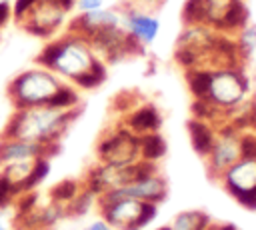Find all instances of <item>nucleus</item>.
Masks as SVG:
<instances>
[{"mask_svg":"<svg viewBox=\"0 0 256 230\" xmlns=\"http://www.w3.org/2000/svg\"><path fill=\"white\" fill-rule=\"evenodd\" d=\"M36 64L82 90L98 88L106 80V62L98 58L84 36L70 30L58 38H50L36 56Z\"/></svg>","mask_w":256,"mask_h":230,"instance_id":"f257e3e1","label":"nucleus"},{"mask_svg":"<svg viewBox=\"0 0 256 230\" xmlns=\"http://www.w3.org/2000/svg\"><path fill=\"white\" fill-rule=\"evenodd\" d=\"M80 110H82L80 106L66 110V108L50 106V104L14 108L0 136L22 138V140L38 142L44 146H58L62 136L68 132L72 122L78 118Z\"/></svg>","mask_w":256,"mask_h":230,"instance_id":"f03ea898","label":"nucleus"},{"mask_svg":"<svg viewBox=\"0 0 256 230\" xmlns=\"http://www.w3.org/2000/svg\"><path fill=\"white\" fill-rule=\"evenodd\" d=\"M252 78L246 72V66H220L206 70V84L200 98L214 112V126L224 124L226 116L238 106L250 100Z\"/></svg>","mask_w":256,"mask_h":230,"instance_id":"7ed1b4c3","label":"nucleus"},{"mask_svg":"<svg viewBox=\"0 0 256 230\" xmlns=\"http://www.w3.org/2000/svg\"><path fill=\"white\" fill-rule=\"evenodd\" d=\"M180 16L182 24H206L232 36L250 22L246 0H186Z\"/></svg>","mask_w":256,"mask_h":230,"instance_id":"20e7f679","label":"nucleus"},{"mask_svg":"<svg viewBox=\"0 0 256 230\" xmlns=\"http://www.w3.org/2000/svg\"><path fill=\"white\" fill-rule=\"evenodd\" d=\"M64 86V80L54 74L52 70L36 64L34 68L22 70L16 74L8 88V100L14 108H28V106H44L56 96V92Z\"/></svg>","mask_w":256,"mask_h":230,"instance_id":"39448f33","label":"nucleus"},{"mask_svg":"<svg viewBox=\"0 0 256 230\" xmlns=\"http://www.w3.org/2000/svg\"><path fill=\"white\" fill-rule=\"evenodd\" d=\"M98 210L114 230H144L158 214V204L120 196L112 190L96 198Z\"/></svg>","mask_w":256,"mask_h":230,"instance_id":"423d86ee","label":"nucleus"},{"mask_svg":"<svg viewBox=\"0 0 256 230\" xmlns=\"http://www.w3.org/2000/svg\"><path fill=\"white\" fill-rule=\"evenodd\" d=\"M72 12H74V0H36L14 22L24 32L36 38L50 40L60 32V28L66 22H70Z\"/></svg>","mask_w":256,"mask_h":230,"instance_id":"0eeeda50","label":"nucleus"},{"mask_svg":"<svg viewBox=\"0 0 256 230\" xmlns=\"http://www.w3.org/2000/svg\"><path fill=\"white\" fill-rule=\"evenodd\" d=\"M96 156H98V162H104V164H116V166L134 164L142 160L140 136L134 134L130 128H126L124 124L114 126L112 130L102 134V138L98 140Z\"/></svg>","mask_w":256,"mask_h":230,"instance_id":"6e6552de","label":"nucleus"},{"mask_svg":"<svg viewBox=\"0 0 256 230\" xmlns=\"http://www.w3.org/2000/svg\"><path fill=\"white\" fill-rule=\"evenodd\" d=\"M156 164L152 162H146V160H138L134 164H124V166H116V164H104V162H98L88 174H86V180H84V188H88L90 192L96 194V198L108 190H114V188H120L124 184H128L130 180H134L136 176L148 172V170H154Z\"/></svg>","mask_w":256,"mask_h":230,"instance_id":"1a4fd4ad","label":"nucleus"},{"mask_svg":"<svg viewBox=\"0 0 256 230\" xmlns=\"http://www.w3.org/2000/svg\"><path fill=\"white\" fill-rule=\"evenodd\" d=\"M242 158V130L232 124L216 126V138L206 154V170L212 178H220L226 168H230L236 160Z\"/></svg>","mask_w":256,"mask_h":230,"instance_id":"9d476101","label":"nucleus"},{"mask_svg":"<svg viewBox=\"0 0 256 230\" xmlns=\"http://www.w3.org/2000/svg\"><path fill=\"white\" fill-rule=\"evenodd\" d=\"M228 194L244 208L256 210V158L242 156L218 178Z\"/></svg>","mask_w":256,"mask_h":230,"instance_id":"9b49d317","label":"nucleus"},{"mask_svg":"<svg viewBox=\"0 0 256 230\" xmlns=\"http://www.w3.org/2000/svg\"><path fill=\"white\" fill-rule=\"evenodd\" d=\"M120 26H122V8L116 6H102L88 12H76V16H72L68 22V30L84 36L86 40Z\"/></svg>","mask_w":256,"mask_h":230,"instance_id":"f8f14e48","label":"nucleus"},{"mask_svg":"<svg viewBox=\"0 0 256 230\" xmlns=\"http://www.w3.org/2000/svg\"><path fill=\"white\" fill-rule=\"evenodd\" d=\"M112 192L120 194V196H130L136 198L140 202H150V204H160L166 196H168V182L158 174V170H148L140 176H136L134 180H130L128 184L114 188Z\"/></svg>","mask_w":256,"mask_h":230,"instance_id":"ddd939ff","label":"nucleus"},{"mask_svg":"<svg viewBox=\"0 0 256 230\" xmlns=\"http://www.w3.org/2000/svg\"><path fill=\"white\" fill-rule=\"evenodd\" d=\"M122 28L140 46H150L160 34V20L154 12L140 10L126 4L122 8Z\"/></svg>","mask_w":256,"mask_h":230,"instance_id":"4468645a","label":"nucleus"},{"mask_svg":"<svg viewBox=\"0 0 256 230\" xmlns=\"http://www.w3.org/2000/svg\"><path fill=\"white\" fill-rule=\"evenodd\" d=\"M58 150V146H44L38 142L22 140V138H8L0 136V168L22 162V160H36L42 156H52Z\"/></svg>","mask_w":256,"mask_h":230,"instance_id":"2eb2a0df","label":"nucleus"},{"mask_svg":"<svg viewBox=\"0 0 256 230\" xmlns=\"http://www.w3.org/2000/svg\"><path fill=\"white\" fill-rule=\"evenodd\" d=\"M124 126L130 128L134 134L144 136L150 132H158L162 126V116L158 112V108L154 104H140L134 106L126 118H124Z\"/></svg>","mask_w":256,"mask_h":230,"instance_id":"dca6fc26","label":"nucleus"},{"mask_svg":"<svg viewBox=\"0 0 256 230\" xmlns=\"http://www.w3.org/2000/svg\"><path fill=\"white\" fill-rule=\"evenodd\" d=\"M188 128V134H190V142H192V148L196 154H200L202 158H206V154L210 152L212 144H214V138H216V126L208 120H202V118H196L192 116L186 124Z\"/></svg>","mask_w":256,"mask_h":230,"instance_id":"f3484780","label":"nucleus"},{"mask_svg":"<svg viewBox=\"0 0 256 230\" xmlns=\"http://www.w3.org/2000/svg\"><path fill=\"white\" fill-rule=\"evenodd\" d=\"M212 218L204 210H184V212H178L166 228L168 230H206Z\"/></svg>","mask_w":256,"mask_h":230,"instance_id":"a211bd4d","label":"nucleus"},{"mask_svg":"<svg viewBox=\"0 0 256 230\" xmlns=\"http://www.w3.org/2000/svg\"><path fill=\"white\" fill-rule=\"evenodd\" d=\"M236 46L242 58V64H256V24L248 22L244 24L236 34Z\"/></svg>","mask_w":256,"mask_h":230,"instance_id":"6ab92c4d","label":"nucleus"},{"mask_svg":"<svg viewBox=\"0 0 256 230\" xmlns=\"http://www.w3.org/2000/svg\"><path fill=\"white\" fill-rule=\"evenodd\" d=\"M166 154V140L160 132H150L140 136V158L156 164Z\"/></svg>","mask_w":256,"mask_h":230,"instance_id":"aec40b11","label":"nucleus"},{"mask_svg":"<svg viewBox=\"0 0 256 230\" xmlns=\"http://www.w3.org/2000/svg\"><path fill=\"white\" fill-rule=\"evenodd\" d=\"M80 190H82V184H80L78 180H70V178H66V180H60L54 188H50V194H48V196H50L52 202L66 206L68 202H72V200L78 196Z\"/></svg>","mask_w":256,"mask_h":230,"instance_id":"412c9836","label":"nucleus"},{"mask_svg":"<svg viewBox=\"0 0 256 230\" xmlns=\"http://www.w3.org/2000/svg\"><path fill=\"white\" fill-rule=\"evenodd\" d=\"M94 202H96V194L82 186V190L78 192V196L64 206L66 208V216H84L92 208Z\"/></svg>","mask_w":256,"mask_h":230,"instance_id":"4be33fe9","label":"nucleus"},{"mask_svg":"<svg viewBox=\"0 0 256 230\" xmlns=\"http://www.w3.org/2000/svg\"><path fill=\"white\" fill-rule=\"evenodd\" d=\"M16 198H18L16 190H14V188H12V184H10V182L0 174V210L4 212L8 206H14Z\"/></svg>","mask_w":256,"mask_h":230,"instance_id":"5701e85b","label":"nucleus"},{"mask_svg":"<svg viewBox=\"0 0 256 230\" xmlns=\"http://www.w3.org/2000/svg\"><path fill=\"white\" fill-rule=\"evenodd\" d=\"M242 156L256 158V130H242Z\"/></svg>","mask_w":256,"mask_h":230,"instance_id":"b1692460","label":"nucleus"},{"mask_svg":"<svg viewBox=\"0 0 256 230\" xmlns=\"http://www.w3.org/2000/svg\"><path fill=\"white\" fill-rule=\"evenodd\" d=\"M102 6H104V0H74L76 12H88V10H96Z\"/></svg>","mask_w":256,"mask_h":230,"instance_id":"393cba45","label":"nucleus"},{"mask_svg":"<svg viewBox=\"0 0 256 230\" xmlns=\"http://www.w3.org/2000/svg\"><path fill=\"white\" fill-rule=\"evenodd\" d=\"M12 20V0H0V28Z\"/></svg>","mask_w":256,"mask_h":230,"instance_id":"a878e982","label":"nucleus"},{"mask_svg":"<svg viewBox=\"0 0 256 230\" xmlns=\"http://www.w3.org/2000/svg\"><path fill=\"white\" fill-rule=\"evenodd\" d=\"M82 230H114V228L110 226V222H108V220H104V218L100 216V218L92 220L88 226H84Z\"/></svg>","mask_w":256,"mask_h":230,"instance_id":"bb28decb","label":"nucleus"},{"mask_svg":"<svg viewBox=\"0 0 256 230\" xmlns=\"http://www.w3.org/2000/svg\"><path fill=\"white\" fill-rule=\"evenodd\" d=\"M0 230H8V224H6V218H4L2 210H0Z\"/></svg>","mask_w":256,"mask_h":230,"instance_id":"cd10ccee","label":"nucleus"},{"mask_svg":"<svg viewBox=\"0 0 256 230\" xmlns=\"http://www.w3.org/2000/svg\"><path fill=\"white\" fill-rule=\"evenodd\" d=\"M206 230H220V224H214V222H210V226H208Z\"/></svg>","mask_w":256,"mask_h":230,"instance_id":"c85d7f7f","label":"nucleus"},{"mask_svg":"<svg viewBox=\"0 0 256 230\" xmlns=\"http://www.w3.org/2000/svg\"><path fill=\"white\" fill-rule=\"evenodd\" d=\"M156 230H168V228H166V226H164V228H156Z\"/></svg>","mask_w":256,"mask_h":230,"instance_id":"c756f323","label":"nucleus"}]
</instances>
